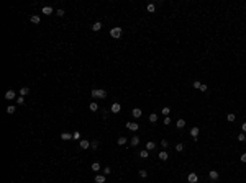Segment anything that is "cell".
<instances>
[{
	"label": "cell",
	"instance_id": "83f0119b",
	"mask_svg": "<svg viewBox=\"0 0 246 183\" xmlns=\"http://www.w3.org/2000/svg\"><path fill=\"white\" fill-rule=\"evenodd\" d=\"M167 141H166V139H163V141H161V147H163V150H166V149H167Z\"/></svg>",
	"mask_w": 246,
	"mask_h": 183
},
{
	"label": "cell",
	"instance_id": "2e32d148",
	"mask_svg": "<svg viewBox=\"0 0 246 183\" xmlns=\"http://www.w3.org/2000/svg\"><path fill=\"white\" fill-rule=\"evenodd\" d=\"M95 183H105V175H97L95 177Z\"/></svg>",
	"mask_w": 246,
	"mask_h": 183
},
{
	"label": "cell",
	"instance_id": "9a60e30c",
	"mask_svg": "<svg viewBox=\"0 0 246 183\" xmlns=\"http://www.w3.org/2000/svg\"><path fill=\"white\" fill-rule=\"evenodd\" d=\"M15 110H16L15 105H8V106H7V113H8V114H13V113H15Z\"/></svg>",
	"mask_w": 246,
	"mask_h": 183
},
{
	"label": "cell",
	"instance_id": "9c48e42d",
	"mask_svg": "<svg viewBox=\"0 0 246 183\" xmlns=\"http://www.w3.org/2000/svg\"><path fill=\"white\" fill-rule=\"evenodd\" d=\"M208 177H210V178L212 180H218V172H217V170H210V173H208Z\"/></svg>",
	"mask_w": 246,
	"mask_h": 183
},
{
	"label": "cell",
	"instance_id": "ab89813d",
	"mask_svg": "<svg viewBox=\"0 0 246 183\" xmlns=\"http://www.w3.org/2000/svg\"><path fill=\"white\" fill-rule=\"evenodd\" d=\"M56 15H58V16H63L64 15V10H63V8H59L58 12H56Z\"/></svg>",
	"mask_w": 246,
	"mask_h": 183
},
{
	"label": "cell",
	"instance_id": "ba28073f",
	"mask_svg": "<svg viewBox=\"0 0 246 183\" xmlns=\"http://www.w3.org/2000/svg\"><path fill=\"white\" fill-rule=\"evenodd\" d=\"M138 144H140V137H138V136H133V137H131V141H130V146L136 147Z\"/></svg>",
	"mask_w": 246,
	"mask_h": 183
},
{
	"label": "cell",
	"instance_id": "60d3db41",
	"mask_svg": "<svg viewBox=\"0 0 246 183\" xmlns=\"http://www.w3.org/2000/svg\"><path fill=\"white\" fill-rule=\"evenodd\" d=\"M240 159H241V162H246V152H245V154H243L241 157H240Z\"/></svg>",
	"mask_w": 246,
	"mask_h": 183
},
{
	"label": "cell",
	"instance_id": "7bdbcfd3",
	"mask_svg": "<svg viewBox=\"0 0 246 183\" xmlns=\"http://www.w3.org/2000/svg\"><path fill=\"white\" fill-rule=\"evenodd\" d=\"M241 129H243V131H245V134H246V121H245V123H243V126H241Z\"/></svg>",
	"mask_w": 246,
	"mask_h": 183
},
{
	"label": "cell",
	"instance_id": "603a6c76",
	"mask_svg": "<svg viewBox=\"0 0 246 183\" xmlns=\"http://www.w3.org/2000/svg\"><path fill=\"white\" fill-rule=\"evenodd\" d=\"M43 13L44 15H51V13H53V8L51 7H43Z\"/></svg>",
	"mask_w": 246,
	"mask_h": 183
},
{
	"label": "cell",
	"instance_id": "ffe728a7",
	"mask_svg": "<svg viewBox=\"0 0 246 183\" xmlns=\"http://www.w3.org/2000/svg\"><path fill=\"white\" fill-rule=\"evenodd\" d=\"M117 144H118V146H125V144H126V137H123V136H121V137H118Z\"/></svg>",
	"mask_w": 246,
	"mask_h": 183
},
{
	"label": "cell",
	"instance_id": "52a82bcc",
	"mask_svg": "<svg viewBox=\"0 0 246 183\" xmlns=\"http://www.w3.org/2000/svg\"><path fill=\"white\" fill-rule=\"evenodd\" d=\"M79 146H81V149H89L90 147L89 141H85V139H81V141H79Z\"/></svg>",
	"mask_w": 246,
	"mask_h": 183
},
{
	"label": "cell",
	"instance_id": "f1b7e54d",
	"mask_svg": "<svg viewBox=\"0 0 246 183\" xmlns=\"http://www.w3.org/2000/svg\"><path fill=\"white\" fill-rule=\"evenodd\" d=\"M235 119H236V116H235L233 113H230V114H228V116H227V121H230V123H233Z\"/></svg>",
	"mask_w": 246,
	"mask_h": 183
},
{
	"label": "cell",
	"instance_id": "277c9868",
	"mask_svg": "<svg viewBox=\"0 0 246 183\" xmlns=\"http://www.w3.org/2000/svg\"><path fill=\"white\" fill-rule=\"evenodd\" d=\"M126 128H128L130 131H138V129H140V126H138L136 123H133V121H128V123H126Z\"/></svg>",
	"mask_w": 246,
	"mask_h": 183
},
{
	"label": "cell",
	"instance_id": "ac0fdd59",
	"mask_svg": "<svg viewBox=\"0 0 246 183\" xmlns=\"http://www.w3.org/2000/svg\"><path fill=\"white\" fill-rule=\"evenodd\" d=\"M167 157H169V155H167V152H166V150H161V152H159V159H161V160H167Z\"/></svg>",
	"mask_w": 246,
	"mask_h": 183
},
{
	"label": "cell",
	"instance_id": "f546056e",
	"mask_svg": "<svg viewBox=\"0 0 246 183\" xmlns=\"http://www.w3.org/2000/svg\"><path fill=\"white\" fill-rule=\"evenodd\" d=\"M238 141H240V142H245V141H246V134H245V133H241V134L238 136Z\"/></svg>",
	"mask_w": 246,
	"mask_h": 183
},
{
	"label": "cell",
	"instance_id": "7c38bea8",
	"mask_svg": "<svg viewBox=\"0 0 246 183\" xmlns=\"http://www.w3.org/2000/svg\"><path fill=\"white\" fill-rule=\"evenodd\" d=\"M61 139H63V141H71V139H72V134H71V133H63V134H61Z\"/></svg>",
	"mask_w": 246,
	"mask_h": 183
},
{
	"label": "cell",
	"instance_id": "30bf717a",
	"mask_svg": "<svg viewBox=\"0 0 246 183\" xmlns=\"http://www.w3.org/2000/svg\"><path fill=\"white\" fill-rule=\"evenodd\" d=\"M18 93H20V97H25V95L30 93V88H28V87H21V90H20Z\"/></svg>",
	"mask_w": 246,
	"mask_h": 183
},
{
	"label": "cell",
	"instance_id": "d6986e66",
	"mask_svg": "<svg viewBox=\"0 0 246 183\" xmlns=\"http://www.w3.org/2000/svg\"><path fill=\"white\" fill-rule=\"evenodd\" d=\"M30 20H31V23H35V25H38L39 21H41V18H39L38 15H33V16H31V18H30Z\"/></svg>",
	"mask_w": 246,
	"mask_h": 183
},
{
	"label": "cell",
	"instance_id": "4dcf8cb0",
	"mask_svg": "<svg viewBox=\"0 0 246 183\" xmlns=\"http://www.w3.org/2000/svg\"><path fill=\"white\" fill-rule=\"evenodd\" d=\"M72 139H74V141H79V139H81V133H77V131H76V133L72 134Z\"/></svg>",
	"mask_w": 246,
	"mask_h": 183
},
{
	"label": "cell",
	"instance_id": "d590c367",
	"mask_svg": "<svg viewBox=\"0 0 246 183\" xmlns=\"http://www.w3.org/2000/svg\"><path fill=\"white\" fill-rule=\"evenodd\" d=\"M16 103H18V105H25V100H23V97H18V98H16Z\"/></svg>",
	"mask_w": 246,
	"mask_h": 183
},
{
	"label": "cell",
	"instance_id": "d6a6232c",
	"mask_svg": "<svg viewBox=\"0 0 246 183\" xmlns=\"http://www.w3.org/2000/svg\"><path fill=\"white\" fill-rule=\"evenodd\" d=\"M140 177L141 178H146V177H148V172L146 170H140Z\"/></svg>",
	"mask_w": 246,
	"mask_h": 183
},
{
	"label": "cell",
	"instance_id": "4fadbf2b",
	"mask_svg": "<svg viewBox=\"0 0 246 183\" xmlns=\"http://www.w3.org/2000/svg\"><path fill=\"white\" fill-rule=\"evenodd\" d=\"M100 28H102V23H100V21H95V23L92 25V30H94V31H100Z\"/></svg>",
	"mask_w": 246,
	"mask_h": 183
},
{
	"label": "cell",
	"instance_id": "e0dca14e",
	"mask_svg": "<svg viewBox=\"0 0 246 183\" xmlns=\"http://www.w3.org/2000/svg\"><path fill=\"white\" fill-rule=\"evenodd\" d=\"M141 114H143V111H141L140 108H135V110H133V116H135V118H140Z\"/></svg>",
	"mask_w": 246,
	"mask_h": 183
},
{
	"label": "cell",
	"instance_id": "e575fe53",
	"mask_svg": "<svg viewBox=\"0 0 246 183\" xmlns=\"http://www.w3.org/2000/svg\"><path fill=\"white\" fill-rule=\"evenodd\" d=\"M154 10H156V7H154V3H149V5H148V12H151V13H153Z\"/></svg>",
	"mask_w": 246,
	"mask_h": 183
},
{
	"label": "cell",
	"instance_id": "4316f807",
	"mask_svg": "<svg viewBox=\"0 0 246 183\" xmlns=\"http://www.w3.org/2000/svg\"><path fill=\"white\" fill-rule=\"evenodd\" d=\"M148 152H149V150H146V149H143V150L140 152V157H141V159H146V157H148Z\"/></svg>",
	"mask_w": 246,
	"mask_h": 183
},
{
	"label": "cell",
	"instance_id": "44dd1931",
	"mask_svg": "<svg viewBox=\"0 0 246 183\" xmlns=\"http://www.w3.org/2000/svg\"><path fill=\"white\" fill-rule=\"evenodd\" d=\"M176 124H177V128H179V129H182L184 126H185V121H184L182 118H180V119H177V123H176Z\"/></svg>",
	"mask_w": 246,
	"mask_h": 183
},
{
	"label": "cell",
	"instance_id": "1f68e13d",
	"mask_svg": "<svg viewBox=\"0 0 246 183\" xmlns=\"http://www.w3.org/2000/svg\"><path fill=\"white\" fill-rule=\"evenodd\" d=\"M110 173H112V168H110V167L103 168V175H110Z\"/></svg>",
	"mask_w": 246,
	"mask_h": 183
},
{
	"label": "cell",
	"instance_id": "484cf974",
	"mask_svg": "<svg viewBox=\"0 0 246 183\" xmlns=\"http://www.w3.org/2000/svg\"><path fill=\"white\" fill-rule=\"evenodd\" d=\"M169 113H171V108H169V106H164L163 108V114L164 116H169Z\"/></svg>",
	"mask_w": 246,
	"mask_h": 183
},
{
	"label": "cell",
	"instance_id": "8fae6325",
	"mask_svg": "<svg viewBox=\"0 0 246 183\" xmlns=\"http://www.w3.org/2000/svg\"><path fill=\"white\" fill-rule=\"evenodd\" d=\"M199 131H200L199 128H192V129H190V136L194 137V139H197V136H199Z\"/></svg>",
	"mask_w": 246,
	"mask_h": 183
},
{
	"label": "cell",
	"instance_id": "b9f144b4",
	"mask_svg": "<svg viewBox=\"0 0 246 183\" xmlns=\"http://www.w3.org/2000/svg\"><path fill=\"white\" fill-rule=\"evenodd\" d=\"M200 90H202V92H207V85H203V83H202V87H200Z\"/></svg>",
	"mask_w": 246,
	"mask_h": 183
},
{
	"label": "cell",
	"instance_id": "5b68a950",
	"mask_svg": "<svg viewBox=\"0 0 246 183\" xmlns=\"http://www.w3.org/2000/svg\"><path fill=\"white\" fill-rule=\"evenodd\" d=\"M187 180H189V183H197L199 182V177H197V173H189V177H187Z\"/></svg>",
	"mask_w": 246,
	"mask_h": 183
},
{
	"label": "cell",
	"instance_id": "5bb4252c",
	"mask_svg": "<svg viewBox=\"0 0 246 183\" xmlns=\"http://www.w3.org/2000/svg\"><path fill=\"white\" fill-rule=\"evenodd\" d=\"M89 110H90V111H97V110H98V105L95 103V101H92V103H89Z\"/></svg>",
	"mask_w": 246,
	"mask_h": 183
},
{
	"label": "cell",
	"instance_id": "7402d4cb",
	"mask_svg": "<svg viewBox=\"0 0 246 183\" xmlns=\"http://www.w3.org/2000/svg\"><path fill=\"white\" fill-rule=\"evenodd\" d=\"M148 119L151 121V123H156V121H158V114H156V113H151V114H149V118H148Z\"/></svg>",
	"mask_w": 246,
	"mask_h": 183
},
{
	"label": "cell",
	"instance_id": "836d02e7",
	"mask_svg": "<svg viewBox=\"0 0 246 183\" xmlns=\"http://www.w3.org/2000/svg\"><path fill=\"white\" fill-rule=\"evenodd\" d=\"M176 150L177 152H182L184 150V144H176Z\"/></svg>",
	"mask_w": 246,
	"mask_h": 183
},
{
	"label": "cell",
	"instance_id": "d4e9b609",
	"mask_svg": "<svg viewBox=\"0 0 246 183\" xmlns=\"http://www.w3.org/2000/svg\"><path fill=\"white\" fill-rule=\"evenodd\" d=\"M90 168H92V170H94V172H98V170H100V164H97V162H94V164H92V167H90Z\"/></svg>",
	"mask_w": 246,
	"mask_h": 183
},
{
	"label": "cell",
	"instance_id": "8992f818",
	"mask_svg": "<svg viewBox=\"0 0 246 183\" xmlns=\"http://www.w3.org/2000/svg\"><path fill=\"white\" fill-rule=\"evenodd\" d=\"M110 110H112V113H120L121 105H120V103H113V105L110 106Z\"/></svg>",
	"mask_w": 246,
	"mask_h": 183
},
{
	"label": "cell",
	"instance_id": "3957f363",
	"mask_svg": "<svg viewBox=\"0 0 246 183\" xmlns=\"http://www.w3.org/2000/svg\"><path fill=\"white\" fill-rule=\"evenodd\" d=\"M15 97H16V93L12 88L8 90V92H5V100H15Z\"/></svg>",
	"mask_w": 246,
	"mask_h": 183
},
{
	"label": "cell",
	"instance_id": "7a4b0ae2",
	"mask_svg": "<svg viewBox=\"0 0 246 183\" xmlns=\"http://www.w3.org/2000/svg\"><path fill=\"white\" fill-rule=\"evenodd\" d=\"M110 36H112V38H115V39H118V38L121 36V28H120V26L112 28V30H110Z\"/></svg>",
	"mask_w": 246,
	"mask_h": 183
},
{
	"label": "cell",
	"instance_id": "74e56055",
	"mask_svg": "<svg viewBox=\"0 0 246 183\" xmlns=\"http://www.w3.org/2000/svg\"><path fill=\"white\" fill-rule=\"evenodd\" d=\"M164 124H166V126H169V124H171V118H169V116H166V118H164Z\"/></svg>",
	"mask_w": 246,
	"mask_h": 183
},
{
	"label": "cell",
	"instance_id": "f35d334b",
	"mask_svg": "<svg viewBox=\"0 0 246 183\" xmlns=\"http://www.w3.org/2000/svg\"><path fill=\"white\" fill-rule=\"evenodd\" d=\"M200 87H202V83H200L199 80H195V82H194V88H200Z\"/></svg>",
	"mask_w": 246,
	"mask_h": 183
},
{
	"label": "cell",
	"instance_id": "6da1fadb",
	"mask_svg": "<svg viewBox=\"0 0 246 183\" xmlns=\"http://www.w3.org/2000/svg\"><path fill=\"white\" fill-rule=\"evenodd\" d=\"M90 93H92V97H94V98H105L107 97V92H105V90H100V88L92 90Z\"/></svg>",
	"mask_w": 246,
	"mask_h": 183
},
{
	"label": "cell",
	"instance_id": "cb8c5ba5",
	"mask_svg": "<svg viewBox=\"0 0 246 183\" xmlns=\"http://www.w3.org/2000/svg\"><path fill=\"white\" fill-rule=\"evenodd\" d=\"M154 142H151V141H149V142H146V150H153V149H154Z\"/></svg>",
	"mask_w": 246,
	"mask_h": 183
},
{
	"label": "cell",
	"instance_id": "8d00e7d4",
	"mask_svg": "<svg viewBox=\"0 0 246 183\" xmlns=\"http://www.w3.org/2000/svg\"><path fill=\"white\" fill-rule=\"evenodd\" d=\"M90 147H92V149H97L98 147V142H97V141H92V142H90Z\"/></svg>",
	"mask_w": 246,
	"mask_h": 183
}]
</instances>
